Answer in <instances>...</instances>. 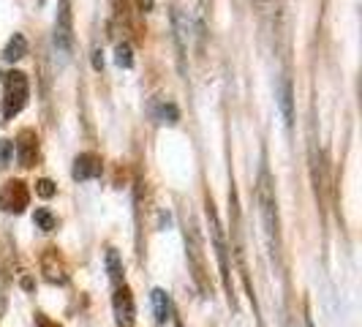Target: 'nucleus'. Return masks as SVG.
I'll return each instance as SVG.
<instances>
[{
    "label": "nucleus",
    "instance_id": "9d476101",
    "mask_svg": "<svg viewBox=\"0 0 362 327\" xmlns=\"http://www.w3.org/2000/svg\"><path fill=\"white\" fill-rule=\"evenodd\" d=\"M28 54V41L22 33H14V36L8 38V44H6V50H3V57L8 60V63H17Z\"/></svg>",
    "mask_w": 362,
    "mask_h": 327
},
{
    "label": "nucleus",
    "instance_id": "423d86ee",
    "mask_svg": "<svg viewBox=\"0 0 362 327\" xmlns=\"http://www.w3.org/2000/svg\"><path fill=\"white\" fill-rule=\"evenodd\" d=\"M101 159L95 153H79L74 161V180H93L101 175Z\"/></svg>",
    "mask_w": 362,
    "mask_h": 327
},
{
    "label": "nucleus",
    "instance_id": "6ab92c4d",
    "mask_svg": "<svg viewBox=\"0 0 362 327\" xmlns=\"http://www.w3.org/2000/svg\"><path fill=\"white\" fill-rule=\"evenodd\" d=\"M308 327H313V325H310V322H308Z\"/></svg>",
    "mask_w": 362,
    "mask_h": 327
},
{
    "label": "nucleus",
    "instance_id": "20e7f679",
    "mask_svg": "<svg viewBox=\"0 0 362 327\" xmlns=\"http://www.w3.org/2000/svg\"><path fill=\"white\" fill-rule=\"evenodd\" d=\"M28 188L22 180H8L0 188V210L6 213H22L28 207Z\"/></svg>",
    "mask_w": 362,
    "mask_h": 327
},
{
    "label": "nucleus",
    "instance_id": "1a4fd4ad",
    "mask_svg": "<svg viewBox=\"0 0 362 327\" xmlns=\"http://www.w3.org/2000/svg\"><path fill=\"white\" fill-rule=\"evenodd\" d=\"M278 107H281L286 128H291V123H294V112H291V82L286 76L278 82Z\"/></svg>",
    "mask_w": 362,
    "mask_h": 327
},
{
    "label": "nucleus",
    "instance_id": "ddd939ff",
    "mask_svg": "<svg viewBox=\"0 0 362 327\" xmlns=\"http://www.w3.org/2000/svg\"><path fill=\"white\" fill-rule=\"evenodd\" d=\"M115 63H117L120 69H131V66H134V52H131V44H128V41L117 44V50H115Z\"/></svg>",
    "mask_w": 362,
    "mask_h": 327
},
{
    "label": "nucleus",
    "instance_id": "dca6fc26",
    "mask_svg": "<svg viewBox=\"0 0 362 327\" xmlns=\"http://www.w3.org/2000/svg\"><path fill=\"white\" fill-rule=\"evenodd\" d=\"M36 191H38V197H44V200H49V197H52V194H54V183H52V180H47V178H44V180H38V183H36Z\"/></svg>",
    "mask_w": 362,
    "mask_h": 327
},
{
    "label": "nucleus",
    "instance_id": "7ed1b4c3",
    "mask_svg": "<svg viewBox=\"0 0 362 327\" xmlns=\"http://www.w3.org/2000/svg\"><path fill=\"white\" fill-rule=\"evenodd\" d=\"M54 50L66 63L74 50V25H71V0H60L57 19H54Z\"/></svg>",
    "mask_w": 362,
    "mask_h": 327
},
{
    "label": "nucleus",
    "instance_id": "6e6552de",
    "mask_svg": "<svg viewBox=\"0 0 362 327\" xmlns=\"http://www.w3.org/2000/svg\"><path fill=\"white\" fill-rule=\"evenodd\" d=\"M36 153H38V139L36 134L28 128V131H22L17 137V159L22 166H33L36 161Z\"/></svg>",
    "mask_w": 362,
    "mask_h": 327
},
{
    "label": "nucleus",
    "instance_id": "a211bd4d",
    "mask_svg": "<svg viewBox=\"0 0 362 327\" xmlns=\"http://www.w3.org/2000/svg\"><path fill=\"white\" fill-rule=\"evenodd\" d=\"M38 327H57V325L49 322V319H44V316H38Z\"/></svg>",
    "mask_w": 362,
    "mask_h": 327
},
{
    "label": "nucleus",
    "instance_id": "aec40b11",
    "mask_svg": "<svg viewBox=\"0 0 362 327\" xmlns=\"http://www.w3.org/2000/svg\"><path fill=\"white\" fill-rule=\"evenodd\" d=\"M289 327H291V325H289Z\"/></svg>",
    "mask_w": 362,
    "mask_h": 327
},
{
    "label": "nucleus",
    "instance_id": "4468645a",
    "mask_svg": "<svg viewBox=\"0 0 362 327\" xmlns=\"http://www.w3.org/2000/svg\"><path fill=\"white\" fill-rule=\"evenodd\" d=\"M33 221H36L38 226L44 229V232H52L54 226H57V218L47 210V207H36V213H33Z\"/></svg>",
    "mask_w": 362,
    "mask_h": 327
},
{
    "label": "nucleus",
    "instance_id": "f03ea898",
    "mask_svg": "<svg viewBox=\"0 0 362 327\" xmlns=\"http://www.w3.org/2000/svg\"><path fill=\"white\" fill-rule=\"evenodd\" d=\"M28 76L22 71H8L6 74V104H3V117L6 123L22 112V107L28 104Z\"/></svg>",
    "mask_w": 362,
    "mask_h": 327
},
{
    "label": "nucleus",
    "instance_id": "2eb2a0df",
    "mask_svg": "<svg viewBox=\"0 0 362 327\" xmlns=\"http://www.w3.org/2000/svg\"><path fill=\"white\" fill-rule=\"evenodd\" d=\"M158 120H161V123H172V126H175V123L180 120V112H177V107H175L172 101H163L161 107H158Z\"/></svg>",
    "mask_w": 362,
    "mask_h": 327
},
{
    "label": "nucleus",
    "instance_id": "39448f33",
    "mask_svg": "<svg viewBox=\"0 0 362 327\" xmlns=\"http://www.w3.org/2000/svg\"><path fill=\"white\" fill-rule=\"evenodd\" d=\"M207 216H210V235H213V246H216V254L221 259V275H223V284H226V292L232 297V281H229V256H226V243H223V235H221V224H218V216L213 210V202L207 205Z\"/></svg>",
    "mask_w": 362,
    "mask_h": 327
},
{
    "label": "nucleus",
    "instance_id": "f257e3e1",
    "mask_svg": "<svg viewBox=\"0 0 362 327\" xmlns=\"http://www.w3.org/2000/svg\"><path fill=\"white\" fill-rule=\"evenodd\" d=\"M259 205H262V216H264V226H267L270 248H275V237H278V210H275V191H272V180H270L267 166H262V175H259Z\"/></svg>",
    "mask_w": 362,
    "mask_h": 327
},
{
    "label": "nucleus",
    "instance_id": "0eeeda50",
    "mask_svg": "<svg viewBox=\"0 0 362 327\" xmlns=\"http://www.w3.org/2000/svg\"><path fill=\"white\" fill-rule=\"evenodd\" d=\"M115 314H117V325L120 327H134V297L126 287H117L115 292Z\"/></svg>",
    "mask_w": 362,
    "mask_h": 327
},
{
    "label": "nucleus",
    "instance_id": "f8f14e48",
    "mask_svg": "<svg viewBox=\"0 0 362 327\" xmlns=\"http://www.w3.org/2000/svg\"><path fill=\"white\" fill-rule=\"evenodd\" d=\"M107 268H109V278L120 287V281H123V265H120L117 251H107Z\"/></svg>",
    "mask_w": 362,
    "mask_h": 327
},
{
    "label": "nucleus",
    "instance_id": "9b49d317",
    "mask_svg": "<svg viewBox=\"0 0 362 327\" xmlns=\"http://www.w3.org/2000/svg\"><path fill=\"white\" fill-rule=\"evenodd\" d=\"M153 311H156V322H158V325H166V322H169L172 303H169V294L163 289H153Z\"/></svg>",
    "mask_w": 362,
    "mask_h": 327
},
{
    "label": "nucleus",
    "instance_id": "f3484780",
    "mask_svg": "<svg viewBox=\"0 0 362 327\" xmlns=\"http://www.w3.org/2000/svg\"><path fill=\"white\" fill-rule=\"evenodd\" d=\"M11 145H14V142H8V139H3V142H0V156H3V161H8V159H11Z\"/></svg>",
    "mask_w": 362,
    "mask_h": 327
}]
</instances>
